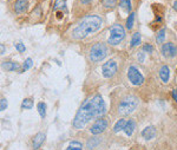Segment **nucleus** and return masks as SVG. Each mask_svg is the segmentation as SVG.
Wrapping results in <instances>:
<instances>
[{
    "mask_svg": "<svg viewBox=\"0 0 177 150\" xmlns=\"http://www.w3.org/2000/svg\"><path fill=\"white\" fill-rule=\"evenodd\" d=\"M44 141H45V133H44V132H38L34 136L33 142H32L33 150H38L41 147V144L44 143Z\"/></svg>",
    "mask_w": 177,
    "mask_h": 150,
    "instance_id": "nucleus-11",
    "label": "nucleus"
},
{
    "mask_svg": "<svg viewBox=\"0 0 177 150\" xmlns=\"http://www.w3.org/2000/svg\"><path fill=\"white\" fill-rule=\"evenodd\" d=\"M135 128H136V123H135L134 119H128L126 125L124 128L125 135H128V136H131L132 132H134V130H135Z\"/></svg>",
    "mask_w": 177,
    "mask_h": 150,
    "instance_id": "nucleus-15",
    "label": "nucleus"
},
{
    "mask_svg": "<svg viewBox=\"0 0 177 150\" xmlns=\"http://www.w3.org/2000/svg\"><path fill=\"white\" fill-rule=\"evenodd\" d=\"M172 98L175 99V102H177V87L172 91Z\"/></svg>",
    "mask_w": 177,
    "mask_h": 150,
    "instance_id": "nucleus-32",
    "label": "nucleus"
},
{
    "mask_svg": "<svg viewBox=\"0 0 177 150\" xmlns=\"http://www.w3.org/2000/svg\"><path fill=\"white\" fill-rule=\"evenodd\" d=\"M157 39V43H159V44H162L164 41V39H165V28L163 27V28H161L159 31H158V33H157V37H156Z\"/></svg>",
    "mask_w": 177,
    "mask_h": 150,
    "instance_id": "nucleus-27",
    "label": "nucleus"
},
{
    "mask_svg": "<svg viewBox=\"0 0 177 150\" xmlns=\"http://www.w3.org/2000/svg\"><path fill=\"white\" fill-rule=\"evenodd\" d=\"M37 108H38V112H39L40 117L45 118V116H46V104L44 103V102H40Z\"/></svg>",
    "mask_w": 177,
    "mask_h": 150,
    "instance_id": "nucleus-23",
    "label": "nucleus"
},
{
    "mask_svg": "<svg viewBox=\"0 0 177 150\" xmlns=\"http://www.w3.org/2000/svg\"><path fill=\"white\" fill-rule=\"evenodd\" d=\"M170 77V70L168 67V65H163L159 69V78L163 83H168Z\"/></svg>",
    "mask_w": 177,
    "mask_h": 150,
    "instance_id": "nucleus-13",
    "label": "nucleus"
},
{
    "mask_svg": "<svg viewBox=\"0 0 177 150\" xmlns=\"http://www.w3.org/2000/svg\"><path fill=\"white\" fill-rule=\"evenodd\" d=\"M102 18L98 16H87L85 17L72 31V37L75 39H83L86 36L91 34L100 28Z\"/></svg>",
    "mask_w": 177,
    "mask_h": 150,
    "instance_id": "nucleus-2",
    "label": "nucleus"
},
{
    "mask_svg": "<svg viewBox=\"0 0 177 150\" xmlns=\"http://www.w3.org/2000/svg\"><path fill=\"white\" fill-rule=\"evenodd\" d=\"M1 105H0V110L1 111H5L6 110V108H7V100L5 99V98H1Z\"/></svg>",
    "mask_w": 177,
    "mask_h": 150,
    "instance_id": "nucleus-30",
    "label": "nucleus"
},
{
    "mask_svg": "<svg viewBox=\"0 0 177 150\" xmlns=\"http://www.w3.org/2000/svg\"><path fill=\"white\" fill-rule=\"evenodd\" d=\"M108 54V47L105 44L103 43H96L92 45V47L90 50V61L93 63H98L100 61H103Z\"/></svg>",
    "mask_w": 177,
    "mask_h": 150,
    "instance_id": "nucleus-5",
    "label": "nucleus"
},
{
    "mask_svg": "<svg viewBox=\"0 0 177 150\" xmlns=\"http://www.w3.org/2000/svg\"><path fill=\"white\" fill-rule=\"evenodd\" d=\"M16 49H17V51H18V52H20V53L25 52V50H26L25 45H24L23 43H18V44H16Z\"/></svg>",
    "mask_w": 177,
    "mask_h": 150,
    "instance_id": "nucleus-28",
    "label": "nucleus"
},
{
    "mask_svg": "<svg viewBox=\"0 0 177 150\" xmlns=\"http://www.w3.org/2000/svg\"><path fill=\"white\" fill-rule=\"evenodd\" d=\"M108 125H109V119L106 117H100L91 125L90 132L93 135V136H97V135H100L103 131H104L108 128Z\"/></svg>",
    "mask_w": 177,
    "mask_h": 150,
    "instance_id": "nucleus-7",
    "label": "nucleus"
},
{
    "mask_svg": "<svg viewBox=\"0 0 177 150\" xmlns=\"http://www.w3.org/2000/svg\"><path fill=\"white\" fill-rule=\"evenodd\" d=\"M141 33L139 32H135L134 34H132V38H131V43H130V46L131 47H136L138 46V45L141 44Z\"/></svg>",
    "mask_w": 177,
    "mask_h": 150,
    "instance_id": "nucleus-17",
    "label": "nucleus"
},
{
    "mask_svg": "<svg viewBox=\"0 0 177 150\" xmlns=\"http://www.w3.org/2000/svg\"><path fill=\"white\" fill-rule=\"evenodd\" d=\"M137 57H138V61L139 62H144V52H139L137 54Z\"/></svg>",
    "mask_w": 177,
    "mask_h": 150,
    "instance_id": "nucleus-31",
    "label": "nucleus"
},
{
    "mask_svg": "<svg viewBox=\"0 0 177 150\" xmlns=\"http://www.w3.org/2000/svg\"><path fill=\"white\" fill-rule=\"evenodd\" d=\"M105 112L106 107L104 99L99 94H96L91 99H87L82 104L73 119V128L83 129L92 118H100L105 115Z\"/></svg>",
    "mask_w": 177,
    "mask_h": 150,
    "instance_id": "nucleus-1",
    "label": "nucleus"
},
{
    "mask_svg": "<svg viewBox=\"0 0 177 150\" xmlns=\"http://www.w3.org/2000/svg\"><path fill=\"white\" fill-rule=\"evenodd\" d=\"M142 136H143V138L146 140V141L152 140V138L156 136V128L152 127V125L146 127V128L143 130V132H142Z\"/></svg>",
    "mask_w": 177,
    "mask_h": 150,
    "instance_id": "nucleus-10",
    "label": "nucleus"
},
{
    "mask_svg": "<svg viewBox=\"0 0 177 150\" xmlns=\"http://www.w3.org/2000/svg\"><path fill=\"white\" fill-rule=\"evenodd\" d=\"M119 7H122L126 12H131V10H132L130 0H119Z\"/></svg>",
    "mask_w": 177,
    "mask_h": 150,
    "instance_id": "nucleus-22",
    "label": "nucleus"
},
{
    "mask_svg": "<svg viewBox=\"0 0 177 150\" xmlns=\"http://www.w3.org/2000/svg\"><path fill=\"white\" fill-rule=\"evenodd\" d=\"M33 66V61L31 58H27L26 61L24 62V64H23V69H21V72H25V71H27V70H30Z\"/></svg>",
    "mask_w": 177,
    "mask_h": 150,
    "instance_id": "nucleus-26",
    "label": "nucleus"
},
{
    "mask_svg": "<svg viewBox=\"0 0 177 150\" xmlns=\"http://www.w3.org/2000/svg\"><path fill=\"white\" fill-rule=\"evenodd\" d=\"M99 143H100V138H98L97 136H93L92 138H90V140L87 141V143H86V148H87L89 150H92V149H95L96 147H98Z\"/></svg>",
    "mask_w": 177,
    "mask_h": 150,
    "instance_id": "nucleus-16",
    "label": "nucleus"
},
{
    "mask_svg": "<svg viewBox=\"0 0 177 150\" xmlns=\"http://www.w3.org/2000/svg\"><path fill=\"white\" fill-rule=\"evenodd\" d=\"M143 51H144V52H148V53H151V52L154 51L152 45H150V44H145L144 46H143Z\"/></svg>",
    "mask_w": 177,
    "mask_h": 150,
    "instance_id": "nucleus-29",
    "label": "nucleus"
},
{
    "mask_svg": "<svg viewBox=\"0 0 177 150\" xmlns=\"http://www.w3.org/2000/svg\"><path fill=\"white\" fill-rule=\"evenodd\" d=\"M126 119H124V118H121L119 121H118L116 124H115V127H113V132H119L121 130H124V128H125V125H126Z\"/></svg>",
    "mask_w": 177,
    "mask_h": 150,
    "instance_id": "nucleus-18",
    "label": "nucleus"
},
{
    "mask_svg": "<svg viewBox=\"0 0 177 150\" xmlns=\"http://www.w3.org/2000/svg\"><path fill=\"white\" fill-rule=\"evenodd\" d=\"M161 53L163 57L165 58H172L176 56L177 53V47H176V45L174 43H165L162 45V47H161Z\"/></svg>",
    "mask_w": 177,
    "mask_h": 150,
    "instance_id": "nucleus-9",
    "label": "nucleus"
},
{
    "mask_svg": "<svg viewBox=\"0 0 177 150\" xmlns=\"http://www.w3.org/2000/svg\"><path fill=\"white\" fill-rule=\"evenodd\" d=\"M79 1L83 4V5H89L91 3V0H79Z\"/></svg>",
    "mask_w": 177,
    "mask_h": 150,
    "instance_id": "nucleus-33",
    "label": "nucleus"
},
{
    "mask_svg": "<svg viewBox=\"0 0 177 150\" xmlns=\"http://www.w3.org/2000/svg\"><path fill=\"white\" fill-rule=\"evenodd\" d=\"M174 8L177 11V1H175V3H174Z\"/></svg>",
    "mask_w": 177,
    "mask_h": 150,
    "instance_id": "nucleus-35",
    "label": "nucleus"
},
{
    "mask_svg": "<svg viewBox=\"0 0 177 150\" xmlns=\"http://www.w3.org/2000/svg\"><path fill=\"white\" fill-rule=\"evenodd\" d=\"M135 18H136V14H135L134 12H131V13H130V16H129L128 19H126V24H125V26H126L128 30H131L132 27H134Z\"/></svg>",
    "mask_w": 177,
    "mask_h": 150,
    "instance_id": "nucleus-20",
    "label": "nucleus"
},
{
    "mask_svg": "<svg viewBox=\"0 0 177 150\" xmlns=\"http://www.w3.org/2000/svg\"><path fill=\"white\" fill-rule=\"evenodd\" d=\"M28 7V1L27 0H17L16 4H14V11L18 14L24 13Z\"/></svg>",
    "mask_w": 177,
    "mask_h": 150,
    "instance_id": "nucleus-12",
    "label": "nucleus"
},
{
    "mask_svg": "<svg viewBox=\"0 0 177 150\" xmlns=\"http://www.w3.org/2000/svg\"><path fill=\"white\" fill-rule=\"evenodd\" d=\"M58 8H63L66 12V0H56V3L53 5V11H57Z\"/></svg>",
    "mask_w": 177,
    "mask_h": 150,
    "instance_id": "nucleus-21",
    "label": "nucleus"
},
{
    "mask_svg": "<svg viewBox=\"0 0 177 150\" xmlns=\"http://www.w3.org/2000/svg\"><path fill=\"white\" fill-rule=\"evenodd\" d=\"M21 108L23 109H32L33 108V99L32 98H25L21 103Z\"/></svg>",
    "mask_w": 177,
    "mask_h": 150,
    "instance_id": "nucleus-25",
    "label": "nucleus"
},
{
    "mask_svg": "<svg viewBox=\"0 0 177 150\" xmlns=\"http://www.w3.org/2000/svg\"><path fill=\"white\" fill-rule=\"evenodd\" d=\"M82 149H83V144H82V142L76 141V140L71 141L70 144H69V147L66 148V150H82Z\"/></svg>",
    "mask_w": 177,
    "mask_h": 150,
    "instance_id": "nucleus-19",
    "label": "nucleus"
},
{
    "mask_svg": "<svg viewBox=\"0 0 177 150\" xmlns=\"http://www.w3.org/2000/svg\"><path fill=\"white\" fill-rule=\"evenodd\" d=\"M102 4L105 8H115L116 5H117V0H102Z\"/></svg>",
    "mask_w": 177,
    "mask_h": 150,
    "instance_id": "nucleus-24",
    "label": "nucleus"
},
{
    "mask_svg": "<svg viewBox=\"0 0 177 150\" xmlns=\"http://www.w3.org/2000/svg\"><path fill=\"white\" fill-rule=\"evenodd\" d=\"M157 21H158V23L162 21V18H161V17H157Z\"/></svg>",
    "mask_w": 177,
    "mask_h": 150,
    "instance_id": "nucleus-36",
    "label": "nucleus"
},
{
    "mask_svg": "<svg viewBox=\"0 0 177 150\" xmlns=\"http://www.w3.org/2000/svg\"><path fill=\"white\" fill-rule=\"evenodd\" d=\"M109 30H110V37L108 39L109 45L116 46V45L121 44L124 40V38H125V28L121 24H115Z\"/></svg>",
    "mask_w": 177,
    "mask_h": 150,
    "instance_id": "nucleus-4",
    "label": "nucleus"
},
{
    "mask_svg": "<svg viewBox=\"0 0 177 150\" xmlns=\"http://www.w3.org/2000/svg\"><path fill=\"white\" fill-rule=\"evenodd\" d=\"M128 78L132 84L136 85V86H139V85H142L144 83V76L141 73V71L134 65H131L129 67V70H128Z\"/></svg>",
    "mask_w": 177,
    "mask_h": 150,
    "instance_id": "nucleus-6",
    "label": "nucleus"
},
{
    "mask_svg": "<svg viewBox=\"0 0 177 150\" xmlns=\"http://www.w3.org/2000/svg\"><path fill=\"white\" fill-rule=\"evenodd\" d=\"M118 70V65L115 61H109L106 62L104 65L102 66V72H103V76H104L105 78H111L112 76H115L116 72Z\"/></svg>",
    "mask_w": 177,
    "mask_h": 150,
    "instance_id": "nucleus-8",
    "label": "nucleus"
},
{
    "mask_svg": "<svg viewBox=\"0 0 177 150\" xmlns=\"http://www.w3.org/2000/svg\"><path fill=\"white\" fill-rule=\"evenodd\" d=\"M138 98L134 95H129L125 98H123L118 105V114L121 116H126L129 114H131L132 111H135L136 108L138 107Z\"/></svg>",
    "mask_w": 177,
    "mask_h": 150,
    "instance_id": "nucleus-3",
    "label": "nucleus"
},
{
    "mask_svg": "<svg viewBox=\"0 0 177 150\" xmlns=\"http://www.w3.org/2000/svg\"><path fill=\"white\" fill-rule=\"evenodd\" d=\"M0 47H1V56H3V54L5 53V46H4V45H1Z\"/></svg>",
    "mask_w": 177,
    "mask_h": 150,
    "instance_id": "nucleus-34",
    "label": "nucleus"
},
{
    "mask_svg": "<svg viewBox=\"0 0 177 150\" xmlns=\"http://www.w3.org/2000/svg\"><path fill=\"white\" fill-rule=\"evenodd\" d=\"M1 67L6 71H17L19 70V64L16 62H4L1 64Z\"/></svg>",
    "mask_w": 177,
    "mask_h": 150,
    "instance_id": "nucleus-14",
    "label": "nucleus"
}]
</instances>
